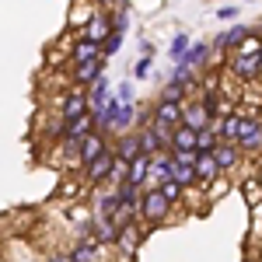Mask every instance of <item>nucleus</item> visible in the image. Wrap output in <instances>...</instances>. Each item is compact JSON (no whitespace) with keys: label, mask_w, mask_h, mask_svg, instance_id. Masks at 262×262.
Masks as SVG:
<instances>
[{"label":"nucleus","mask_w":262,"mask_h":262,"mask_svg":"<svg viewBox=\"0 0 262 262\" xmlns=\"http://www.w3.org/2000/svg\"><path fill=\"white\" fill-rule=\"evenodd\" d=\"M116 196H119V206H137L140 189H133L129 182H119V185H116Z\"/></svg>","instance_id":"29"},{"label":"nucleus","mask_w":262,"mask_h":262,"mask_svg":"<svg viewBox=\"0 0 262 262\" xmlns=\"http://www.w3.org/2000/svg\"><path fill=\"white\" fill-rule=\"evenodd\" d=\"M147 175H150V158L140 154L137 161H129V171H126V182L133 189H147Z\"/></svg>","instance_id":"22"},{"label":"nucleus","mask_w":262,"mask_h":262,"mask_svg":"<svg viewBox=\"0 0 262 262\" xmlns=\"http://www.w3.org/2000/svg\"><path fill=\"white\" fill-rule=\"evenodd\" d=\"M150 56H140V60L133 63V77H137V81H147V74H150Z\"/></svg>","instance_id":"34"},{"label":"nucleus","mask_w":262,"mask_h":262,"mask_svg":"<svg viewBox=\"0 0 262 262\" xmlns=\"http://www.w3.org/2000/svg\"><path fill=\"white\" fill-rule=\"evenodd\" d=\"M255 179H259V185H262V161H259V168H255Z\"/></svg>","instance_id":"37"},{"label":"nucleus","mask_w":262,"mask_h":262,"mask_svg":"<svg viewBox=\"0 0 262 262\" xmlns=\"http://www.w3.org/2000/svg\"><path fill=\"white\" fill-rule=\"evenodd\" d=\"M234 147L242 150V158H255V154H262V119L259 116H245L242 119V129H238Z\"/></svg>","instance_id":"2"},{"label":"nucleus","mask_w":262,"mask_h":262,"mask_svg":"<svg viewBox=\"0 0 262 262\" xmlns=\"http://www.w3.org/2000/svg\"><path fill=\"white\" fill-rule=\"evenodd\" d=\"M259 91H262V84H259Z\"/></svg>","instance_id":"41"},{"label":"nucleus","mask_w":262,"mask_h":262,"mask_svg":"<svg viewBox=\"0 0 262 262\" xmlns=\"http://www.w3.org/2000/svg\"><path fill=\"white\" fill-rule=\"evenodd\" d=\"M98 77H105V60H91V63H81V67H74V88H81V91H88L91 84L98 81Z\"/></svg>","instance_id":"14"},{"label":"nucleus","mask_w":262,"mask_h":262,"mask_svg":"<svg viewBox=\"0 0 262 262\" xmlns=\"http://www.w3.org/2000/svg\"><path fill=\"white\" fill-rule=\"evenodd\" d=\"M108 98H112V84H108V77H98L88 88V116H101Z\"/></svg>","instance_id":"13"},{"label":"nucleus","mask_w":262,"mask_h":262,"mask_svg":"<svg viewBox=\"0 0 262 262\" xmlns=\"http://www.w3.org/2000/svg\"><path fill=\"white\" fill-rule=\"evenodd\" d=\"M46 262H70V259H67V252H49Z\"/></svg>","instance_id":"36"},{"label":"nucleus","mask_w":262,"mask_h":262,"mask_svg":"<svg viewBox=\"0 0 262 262\" xmlns=\"http://www.w3.org/2000/svg\"><path fill=\"white\" fill-rule=\"evenodd\" d=\"M171 179V154L164 150L158 158H150V175H147V189H158L161 182Z\"/></svg>","instance_id":"18"},{"label":"nucleus","mask_w":262,"mask_h":262,"mask_svg":"<svg viewBox=\"0 0 262 262\" xmlns=\"http://www.w3.org/2000/svg\"><path fill=\"white\" fill-rule=\"evenodd\" d=\"M171 213H175V203H168L158 189H140V200H137V224L140 227L154 231V227L171 221Z\"/></svg>","instance_id":"1"},{"label":"nucleus","mask_w":262,"mask_h":262,"mask_svg":"<svg viewBox=\"0 0 262 262\" xmlns=\"http://www.w3.org/2000/svg\"><path fill=\"white\" fill-rule=\"evenodd\" d=\"M259 119H262V112H259Z\"/></svg>","instance_id":"40"},{"label":"nucleus","mask_w":262,"mask_h":262,"mask_svg":"<svg viewBox=\"0 0 262 262\" xmlns=\"http://www.w3.org/2000/svg\"><path fill=\"white\" fill-rule=\"evenodd\" d=\"M210 154H213V164H217V171H221V175L238 171V168H242V161H245L242 150H238L234 143H221V140H217V147H213Z\"/></svg>","instance_id":"7"},{"label":"nucleus","mask_w":262,"mask_h":262,"mask_svg":"<svg viewBox=\"0 0 262 262\" xmlns=\"http://www.w3.org/2000/svg\"><path fill=\"white\" fill-rule=\"evenodd\" d=\"M168 154H196V133L185 129V126H175L171 143H168Z\"/></svg>","instance_id":"19"},{"label":"nucleus","mask_w":262,"mask_h":262,"mask_svg":"<svg viewBox=\"0 0 262 262\" xmlns=\"http://www.w3.org/2000/svg\"><path fill=\"white\" fill-rule=\"evenodd\" d=\"M98 4H116V0H98Z\"/></svg>","instance_id":"38"},{"label":"nucleus","mask_w":262,"mask_h":262,"mask_svg":"<svg viewBox=\"0 0 262 262\" xmlns=\"http://www.w3.org/2000/svg\"><path fill=\"white\" fill-rule=\"evenodd\" d=\"M112 154H116V161L129 164L137 161L143 150H140V140H137V129H129V133H122V137H116V147H112Z\"/></svg>","instance_id":"15"},{"label":"nucleus","mask_w":262,"mask_h":262,"mask_svg":"<svg viewBox=\"0 0 262 262\" xmlns=\"http://www.w3.org/2000/svg\"><path fill=\"white\" fill-rule=\"evenodd\" d=\"M81 116H88V91L70 88V91L63 95V101H60V126L81 119Z\"/></svg>","instance_id":"4"},{"label":"nucleus","mask_w":262,"mask_h":262,"mask_svg":"<svg viewBox=\"0 0 262 262\" xmlns=\"http://www.w3.org/2000/svg\"><path fill=\"white\" fill-rule=\"evenodd\" d=\"M108 35H112V14H108V11H95V14H91V21L84 25L81 39L98 42V46H101V39H108Z\"/></svg>","instance_id":"11"},{"label":"nucleus","mask_w":262,"mask_h":262,"mask_svg":"<svg viewBox=\"0 0 262 262\" xmlns=\"http://www.w3.org/2000/svg\"><path fill=\"white\" fill-rule=\"evenodd\" d=\"M158 192H161V196H164L168 203H182V200H185V192H182V185H179L175 179L161 182V185H158Z\"/></svg>","instance_id":"30"},{"label":"nucleus","mask_w":262,"mask_h":262,"mask_svg":"<svg viewBox=\"0 0 262 262\" xmlns=\"http://www.w3.org/2000/svg\"><path fill=\"white\" fill-rule=\"evenodd\" d=\"M147 238H150V231H147V227H140V224H133V227H126V231H119V234H116V252L129 262L133 255H137V248H140Z\"/></svg>","instance_id":"5"},{"label":"nucleus","mask_w":262,"mask_h":262,"mask_svg":"<svg viewBox=\"0 0 262 262\" xmlns=\"http://www.w3.org/2000/svg\"><path fill=\"white\" fill-rule=\"evenodd\" d=\"M150 122L171 133L175 126H182V108L171 105V101H154V105H150Z\"/></svg>","instance_id":"9"},{"label":"nucleus","mask_w":262,"mask_h":262,"mask_svg":"<svg viewBox=\"0 0 262 262\" xmlns=\"http://www.w3.org/2000/svg\"><path fill=\"white\" fill-rule=\"evenodd\" d=\"M189 46H192V39H189L185 32H175V39H171V49H168V56H171V63H182V60H185Z\"/></svg>","instance_id":"25"},{"label":"nucleus","mask_w":262,"mask_h":262,"mask_svg":"<svg viewBox=\"0 0 262 262\" xmlns=\"http://www.w3.org/2000/svg\"><path fill=\"white\" fill-rule=\"evenodd\" d=\"M210 60H213L210 42H192V46H189V53H185V60H182V67L196 77V74H203V70L210 67Z\"/></svg>","instance_id":"10"},{"label":"nucleus","mask_w":262,"mask_h":262,"mask_svg":"<svg viewBox=\"0 0 262 262\" xmlns=\"http://www.w3.org/2000/svg\"><path fill=\"white\" fill-rule=\"evenodd\" d=\"M98 56H101L98 42L77 39V42H74V49H70V67H81V63H91V60H98Z\"/></svg>","instance_id":"20"},{"label":"nucleus","mask_w":262,"mask_h":262,"mask_svg":"<svg viewBox=\"0 0 262 262\" xmlns=\"http://www.w3.org/2000/svg\"><path fill=\"white\" fill-rule=\"evenodd\" d=\"M116 210H119V196H116V189H105V192L95 196V210H91L95 217H108V221H112Z\"/></svg>","instance_id":"23"},{"label":"nucleus","mask_w":262,"mask_h":262,"mask_svg":"<svg viewBox=\"0 0 262 262\" xmlns=\"http://www.w3.org/2000/svg\"><path fill=\"white\" fill-rule=\"evenodd\" d=\"M101 248L95 238H74L70 248H67V259L70 262H101Z\"/></svg>","instance_id":"8"},{"label":"nucleus","mask_w":262,"mask_h":262,"mask_svg":"<svg viewBox=\"0 0 262 262\" xmlns=\"http://www.w3.org/2000/svg\"><path fill=\"white\" fill-rule=\"evenodd\" d=\"M179 108H182V126L192 129V133H200V129H206V126L213 122V119H210V112L200 105V98H185Z\"/></svg>","instance_id":"6"},{"label":"nucleus","mask_w":262,"mask_h":262,"mask_svg":"<svg viewBox=\"0 0 262 262\" xmlns=\"http://www.w3.org/2000/svg\"><path fill=\"white\" fill-rule=\"evenodd\" d=\"M112 98L122 101V105H137V98H133V84H119V91H112Z\"/></svg>","instance_id":"33"},{"label":"nucleus","mask_w":262,"mask_h":262,"mask_svg":"<svg viewBox=\"0 0 262 262\" xmlns=\"http://www.w3.org/2000/svg\"><path fill=\"white\" fill-rule=\"evenodd\" d=\"M112 168H116V154H112V147L95 158L91 164H84V185H91V189H98V185H108L112 179Z\"/></svg>","instance_id":"3"},{"label":"nucleus","mask_w":262,"mask_h":262,"mask_svg":"<svg viewBox=\"0 0 262 262\" xmlns=\"http://www.w3.org/2000/svg\"><path fill=\"white\" fill-rule=\"evenodd\" d=\"M192 171H196V179H200V189H206L213 179H221V171H217V164H213V154H196Z\"/></svg>","instance_id":"21"},{"label":"nucleus","mask_w":262,"mask_h":262,"mask_svg":"<svg viewBox=\"0 0 262 262\" xmlns=\"http://www.w3.org/2000/svg\"><path fill=\"white\" fill-rule=\"evenodd\" d=\"M108 147H112V143H108V137H101L98 129H91V133L81 140V147H77V154H81V168H84V164H91L95 158H101Z\"/></svg>","instance_id":"12"},{"label":"nucleus","mask_w":262,"mask_h":262,"mask_svg":"<svg viewBox=\"0 0 262 262\" xmlns=\"http://www.w3.org/2000/svg\"><path fill=\"white\" fill-rule=\"evenodd\" d=\"M259 262H262V245H259Z\"/></svg>","instance_id":"39"},{"label":"nucleus","mask_w":262,"mask_h":262,"mask_svg":"<svg viewBox=\"0 0 262 262\" xmlns=\"http://www.w3.org/2000/svg\"><path fill=\"white\" fill-rule=\"evenodd\" d=\"M227 189H231V182H227V175H221V179H213L210 185H206V200H203V203H206V206H210V203H217V200L224 196V192H227Z\"/></svg>","instance_id":"28"},{"label":"nucleus","mask_w":262,"mask_h":262,"mask_svg":"<svg viewBox=\"0 0 262 262\" xmlns=\"http://www.w3.org/2000/svg\"><path fill=\"white\" fill-rule=\"evenodd\" d=\"M248 56H262V32L252 28L234 49H231V60H248Z\"/></svg>","instance_id":"17"},{"label":"nucleus","mask_w":262,"mask_h":262,"mask_svg":"<svg viewBox=\"0 0 262 262\" xmlns=\"http://www.w3.org/2000/svg\"><path fill=\"white\" fill-rule=\"evenodd\" d=\"M217 18H221V21H234V18H238V7H234V4H231V7H221Z\"/></svg>","instance_id":"35"},{"label":"nucleus","mask_w":262,"mask_h":262,"mask_svg":"<svg viewBox=\"0 0 262 262\" xmlns=\"http://www.w3.org/2000/svg\"><path fill=\"white\" fill-rule=\"evenodd\" d=\"M213 147H217V129H213V122H210L206 129L196 133V154H210Z\"/></svg>","instance_id":"27"},{"label":"nucleus","mask_w":262,"mask_h":262,"mask_svg":"<svg viewBox=\"0 0 262 262\" xmlns=\"http://www.w3.org/2000/svg\"><path fill=\"white\" fill-rule=\"evenodd\" d=\"M242 196H245V203H248V206H259V203H262V185H259V179H255V175H248V179L242 182Z\"/></svg>","instance_id":"26"},{"label":"nucleus","mask_w":262,"mask_h":262,"mask_svg":"<svg viewBox=\"0 0 262 262\" xmlns=\"http://www.w3.org/2000/svg\"><path fill=\"white\" fill-rule=\"evenodd\" d=\"M101 60H108V56H116V53H119L122 49V35L119 32H112V35H108V39H101Z\"/></svg>","instance_id":"31"},{"label":"nucleus","mask_w":262,"mask_h":262,"mask_svg":"<svg viewBox=\"0 0 262 262\" xmlns=\"http://www.w3.org/2000/svg\"><path fill=\"white\" fill-rule=\"evenodd\" d=\"M95 129V122H91V116H81V119H74V122H67L60 129V140L63 143H74V147H81V140L88 137Z\"/></svg>","instance_id":"16"},{"label":"nucleus","mask_w":262,"mask_h":262,"mask_svg":"<svg viewBox=\"0 0 262 262\" xmlns=\"http://www.w3.org/2000/svg\"><path fill=\"white\" fill-rule=\"evenodd\" d=\"M185 98H192V95H189V88H185V84H179V81H171V77H168V81L161 84V91H158V101H171V105H182Z\"/></svg>","instance_id":"24"},{"label":"nucleus","mask_w":262,"mask_h":262,"mask_svg":"<svg viewBox=\"0 0 262 262\" xmlns=\"http://www.w3.org/2000/svg\"><path fill=\"white\" fill-rule=\"evenodd\" d=\"M248 32H252V28H248V25H242V21H238V25H231V28H227V32H224V39H227V46H231V49H234V46H238V42H242L245 35H248Z\"/></svg>","instance_id":"32"}]
</instances>
